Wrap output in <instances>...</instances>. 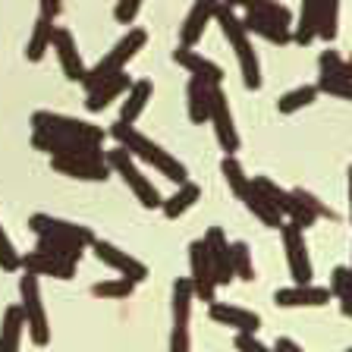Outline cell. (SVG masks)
I'll return each mask as SVG.
<instances>
[{
	"instance_id": "cell-1",
	"label": "cell",
	"mask_w": 352,
	"mask_h": 352,
	"mask_svg": "<svg viewBox=\"0 0 352 352\" xmlns=\"http://www.w3.org/2000/svg\"><path fill=\"white\" fill-rule=\"evenodd\" d=\"M110 135L117 139L120 148H126V151L132 154V157H139V161L151 164L154 170H161L167 179H173L176 186L189 183V170H186L183 161H176L170 151H164L157 142H151L148 135H142L135 126H123V123H113V129H110Z\"/></svg>"
},
{
	"instance_id": "cell-2",
	"label": "cell",
	"mask_w": 352,
	"mask_h": 352,
	"mask_svg": "<svg viewBox=\"0 0 352 352\" xmlns=\"http://www.w3.org/2000/svg\"><path fill=\"white\" fill-rule=\"evenodd\" d=\"M29 227L35 230V236L41 242H47L54 252H60L63 258H69V261H76V264H79L82 252L91 249V242H95V233L88 227L51 217V214H32Z\"/></svg>"
},
{
	"instance_id": "cell-3",
	"label": "cell",
	"mask_w": 352,
	"mask_h": 352,
	"mask_svg": "<svg viewBox=\"0 0 352 352\" xmlns=\"http://www.w3.org/2000/svg\"><path fill=\"white\" fill-rule=\"evenodd\" d=\"M220 173H223V179H227V186L233 189V195L239 198L242 205L249 208L252 214H255L258 220H261L264 227L271 230H280L283 227V217H280V211L267 201V198L258 192L255 179L252 176H245V170H242V164L236 161L233 154H223V161H220Z\"/></svg>"
},
{
	"instance_id": "cell-4",
	"label": "cell",
	"mask_w": 352,
	"mask_h": 352,
	"mask_svg": "<svg viewBox=\"0 0 352 352\" xmlns=\"http://www.w3.org/2000/svg\"><path fill=\"white\" fill-rule=\"evenodd\" d=\"M145 41H148V32L145 29H126V35L120 38L113 47H110L107 54H104L101 60H98L91 69H88V76H85V91H95L98 85H104L107 79H113V76H120V73H126V63H129L135 54L145 47Z\"/></svg>"
},
{
	"instance_id": "cell-5",
	"label": "cell",
	"mask_w": 352,
	"mask_h": 352,
	"mask_svg": "<svg viewBox=\"0 0 352 352\" xmlns=\"http://www.w3.org/2000/svg\"><path fill=\"white\" fill-rule=\"evenodd\" d=\"M217 22H220V29H223V38H227L230 47L236 51L245 88L258 91V88H261V66H258V54H255V47H252V38H249V32H245V25H242V19L230 7H217Z\"/></svg>"
},
{
	"instance_id": "cell-6",
	"label": "cell",
	"mask_w": 352,
	"mask_h": 352,
	"mask_svg": "<svg viewBox=\"0 0 352 352\" xmlns=\"http://www.w3.org/2000/svg\"><path fill=\"white\" fill-rule=\"evenodd\" d=\"M19 308H22V318H25V330H29L32 343L35 346L51 343V324H47V311H44V302H41V283L29 271H22L19 277Z\"/></svg>"
},
{
	"instance_id": "cell-7",
	"label": "cell",
	"mask_w": 352,
	"mask_h": 352,
	"mask_svg": "<svg viewBox=\"0 0 352 352\" xmlns=\"http://www.w3.org/2000/svg\"><path fill=\"white\" fill-rule=\"evenodd\" d=\"M107 164L113 173H120V179H123L126 186L132 189V195L139 198V205L142 208H161L164 205V198L161 192H157V186L148 179L145 173L139 170V164H135V157H132L126 148H113V151H107Z\"/></svg>"
},
{
	"instance_id": "cell-8",
	"label": "cell",
	"mask_w": 352,
	"mask_h": 352,
	"mask_svg": "<svg viewBox=\"0 0 352 352\" xmlns=\"http://www.w3.org/2000/svg\"><path fill=\"white\" fill-rule=\"evenodd\" d=\"M32 132H54V135H69V139L88 142V145H104L101 126H91L76 117H63V113H51V110L32 113Z\"/></svg>"
},
{
	"instance_id": "cell-9",
	"label": "cell",
	"mask_w": 352,
	"mask_h": 352,
	"mask_svg": "<svg viewBox=\"0 0 352 352\" xmlns=\"http://www.w3.org/2000/svg\"><path fill=\"white\" fill-rule=\"evenodd\" d=\"M192 302H195V289L192 280L183 277L173 283V327H170V352H192V337H189V318H192Z\"/></svg>"
},
{
	"instance_id": "cell-10",
	"label": "cell",
	"mask_w": 352,
	"mask_h": 352,
	"mask_svg": "<svg viewBox=\"0 0 352 352\" xmlns=\"http://www.w3.org/2000/svg\"><path fill=\"white\" fill-rule=\"evenodd\" d=\"M76 267L79 264L63 258L60 252H54L47 242L38 239V245L29 252V255H22V271L35 274V277H54V280H73L76 277Z\"/></svg>"
},
{
	"instance_id": "cell-11",
	"label": "cell",
	"mask_w": 352,
	"mask_h": 352,
	"mask_svg": "<svg viewBox=\"0 0 352 352\" xmlns=\"http://www.w3.org/2000/svg\"><path fill=\"white\" fill-rule=\"evenodd\" d=\"M255 186H258V192H261V195L280 211V217L286 214V217H289V223H296V227L305 230V227H311V223L318 220L315 214L308 211L299 198L293 195V192H286L283 186H277L274 179H267V176H255Z\"/></svg>"
},
{
	"instance_id": "cell-12",
	"label": "cell",
	"mask_w": 352,
	"mask_h": 352,
	"mask_svg": "<svg viewBox=\"0 0 352 352\" xmlns=\"http://www.w3.org/2000/svg\"><path fill=\"white\" fill-rule=\"evenodd\" d=\"M189 280H192V289H195V299L217 302V280H214V271H211L205 239H195L189 245Z\"/></svg>"
},
{
	"instance_id": "cell-13",
	"label": "cell",
	"mask_w": 352,
	"mask_h": 352,
	"mask_svg": "<svg viewBox=\"0 0 352 352\" xmlns=\"http://www.w3.org/2000/svg\"><path fill=\"white\" fill-rule=\"evenodd\" d=\"M280 236H283L286 261H289V274H293L296 286L311 283V258H308V245H305V236H302V227L283 223V227H280Z\"/></svg>"
},
{
	"instance_id": "cell-14",
	"label": "cell",
	"mask_w": 352,
	"mask_h": 352,
	"mask_svg": "<svg viewBox=\"0 0 352 352\" xmlns=\"http://www.w3.org/2000/svg\"><path fill=\"white\" fill-rule=\"evenodd\" d=\"M32 145L51 157H104L101 145H88V142L54 135V132H32Z\"/></svg>"
},
{
	"instance_id": "cell-15",
	"label": "cell",
	"mask_w": 352,
	"mask_h": 352,
	"mask_svg": "<svg viewBox=\"0 0 352 352\" xmlns=\"http://www.w3.org/2000/svg\"><path fill=\"white\" fill-rule=\"evenodd\" d=\"M91 252H95L98 261H104L107 267H113V271L120 274V277L132 280V283H142V280L148 277V267L145 261H139V258H132L129 252L117 249L113 242H104V239H95L91 242Z\"/></svg>"
},
{
	"instance_id": "cell-16",
	"label": "cell",
	"mask_w": 352,
	"mask_h": 352,
	"mask_svg": "<svg viewBox=\"0 0 352 352\" xmlns=\"http://www.w3.org/2000/svg\"><path fill=\"white\" fill-rule=\"evenodd\" d=\"M208 123L214 126V135H217V145L223 148V154H236L239 151V132L233 126V110H230L227 91L223 88H214V104H211V120Z\"/></svg>"
},
{
	"instance_id": "cell-17",
	"label": "cell",
	"mask_w": 352,
	"mask_h": 352,
	"mask_svg": "<svg viewBox=\"0 0 352 352\" xmlns=\"http://www.w3.org/2000/svg\"><path fill=\"white\" fill-rule=\"evenodd\" d=\"M205 249H208V258H211V271H214V280L217 286H227L236 280V271H233V242H227L223 230L220 227H211L205 233Z\"/></svg>"
},
{
	"instance_id": "cell-18",
	"label": "cell",
	"mask_w": 352,
	"mask_h": 352,
	"mask_svg": "<svg viewBox=\"0 0 352 352\" xmlns=\"http://www.w3.org/2000/svg\"><path fill=\"white\" fill-rule=\"evenodd\" d=\"M51 167L73 179H88V183H104L110 173L107 154L104 157H51Z\"/></svg>"
},
{
	"instance_id": "cell-19",
	"label": "cell",
	"mask_w": 352,
	"mask_h": 352,
	"mask_svg": "<svg viewBox=\"0 0 352 352\" xmlns=\"http://www.w3.org/2000/svg\"><path fill=\"white\" fill-rule=\"evenodd\" d=\"M54 51H57V60H60V69L69 82H85L88 69L82 63V54H79V44H76L73 32L69 29H60L54 32Z\"/></svg>"
},
{
	"instance_id": "cell-20",
	"label": "cell",
	"mask_w": 352,
	"mask_h": 352,
	"mask_svg": "<svg viewBox=\"0 0 352 352\" xmlns=\"http://www.w3.org/2000/svg\"><path fill=\"white\" fill-rule=\"evenodd\" d=\"M217 0H195L189 10V16L183 19V29H179V44L183 47H195L198 41H201V35H205L208 22L217 19Z\"/></svg>"
},
{
	"instance_id": "cell-21",
	"label": "cell",
	"mask_w": 352,
	"mask_h": 352,
	"mask_svg": "<svg viewBox=\"0 0 352 352\" xmlns=\"http://www.w3.org/2000/svg\"><path fill=\"white\" fill-rule=\"evenodd\" d=\"M333 299V293H330V286H289V289H277L274 293V302H277L280 308H321L327 305V302Z\"/></svg>"
},
{
	"instance_id": "cell-22",
	"label": "cell",
	"mask_w": 352,
	"mask_h": 352,
	"mask_svg": "<svg viewBox=\"0 0 352 352\" xmlns=\"http://www.w3.org/2000/svg\"><path fill=\"white\" fill-rule=\"evenodd\" d=\"M173 60L183 66L192 79H201V82H208V85H214V88L223 82V69H220L214 60L201 57L195 47H183V44H179V47L173 51Z\"/></svg>"
},
{
	"instance_id": "cell-23",
	"label": "cell",
	"mask_w": 352,
	"mask_h": 352,
	"mask_svg": "<svg viewBox=\"0 0 352 352\" xmlns=\"http://www.w3.org/2000/svg\"><path fill=\"white\" fill-rule=\"evenodd\" d=\"M211 321L223 324V327H233L236 333H258L261 327V315L249 311V308H239V305H223V302H211Z\"/></svg>"
},
{
	"instance_id": "cell-24",
	"label": "cell",
	"mask_w": 352,
	"mask_h": 352,
	"mask_svg": "<svg viewBox=\"0 0 352 352\" xmlns=\"http://www.w3.org/2000/svg\"><path fill=\"white\" fill-rule=\"evenodd\" d=\"M129 88H132L129 73L113 76V79H107L104 85H98L95 91H88V98H85V110H88V113H101V110H104V107H110V104L117 101L120 95H126Z\"/></svg>"
},
{
	"instance_id": "cell-25",
	"label": "cell",
	"mask_w": 352,
	"mask_h": 352,
	"mask_svg": "<svg viewBox=\"0 0 352 352\" xmlns=\"http://www.w3.org/2000/svg\"><path fill=\"white\" fill-rule=\"evenodd\" d=\"M151 95H154V85H151L148 79L132 82V88L126 91L123 107H120V120H117V123H123V126H135V120H139V117H142V110L148 107Z\"/></svg>"
},
{
	"instance_id": "cell-26",
	"label": "cell",
	"mask_w": 352,
	"mask_h": 352,
	"mask_svg": "<svg viewBox=\"0 0 352 352\" xmlns=\"http://www.w3.org/2000/svg\"><path fill=\"white\" fill-rule=\"evenodd\" d=\"M186 98H189L192 123H208V120H211V104H214V85H208V82H201V79H189Z\"/></svg>"
},
{
	"instance_id": "cell-27",
	"label": "cell",
	"mask_w": 352,
	"mask_h": 352,
	"mask_svg": "<svg viewBox=\"0 0 352 352\" xmlns=\"http://www.w3.org/2000/svg\"><path fill=\"white\" fill-rule=\"evenodd\" d=\"M54 32H57L54 19H44V16H38L35 25H32L29 41H25V60H29V63H38V60H44V54L54 47Z\"/></svg>"
},
{
	"instance_id": "cell-28",
	"label": "cell",
	"mask_w": 352,
	"mask_h": 352,
	"mask_svg": "<svg viewBox=\"0 0 352 352\" xmlns=\"http://www.w3.org/2000/svg\"><path fill=\"white\" fill-rule=\"evenodd\" d=\"M22 333H25V318L19 305H10L0 318V352H19Z\"/></svg>"
},
{
	"instance_id": "cell-29",
	"label": "cell",
	"mask_w": 352,
	"mask_h": 352,
	"mask_svg": "<svg viewBox=\"0 0 352 352\" xmlns=\"http://www.w3.org/2000/svg\"><path fill=\"white\" fill-rule=\"evenodd\" d=\"M198 198H201V189H198L195 183H183V186H179V189L173 192V195H170V198H164V205H161L164 217H167V220L183 217V214L189 211L192 205H195Z\"/></svg>"
},
{
	"instance_id": "cell-30",
	"label": "cell",
	"mask_w": 352,
	"mask_h": 352,
	"mask_svg": "<svg viewBox=\"0 0 352 352\" xmlns=\"http://www.w3.org/2000/svg\"><path fill=\"white\" fill-rule=\"evenodd\" d=\"M242 25H245L249 35H261L264 41H271V44H289L293 41V32L289 29H283V25H277V22L261 19V16H255V13H245Z\"/></svg>"
},
{
	"instance_id": "cell-31",
	"label": "cell",
	"mask_w": 352,
	"mask_h": 352,
	"mask_svg": "<svg viewBox=\"0 0 352 352\" xmlns=\"http://www.w3.org/2000/svg\"><path fill=\"white\" fill-rule=\"evenodd\" d=\"M318 7H321V0H302V16L293 32L296 44H311L318 38Z\"/></svg>"
},
{
	"instance_id": "cell-32",
	"label": "cell",
	"mask_w": 352,
	"mask_h": 352,
	"mask_svg": "<svg viewBox=\"0 0 352 352\" xmlns=\"http://www.w3.org/2000/svg\"><path fill=\"white\" fill-rule=\"evenodd\" d=\"M245 13H255L267 22H277L283 29H289V22H293V13L283 3H277V0H245Z\"/></svg>"
},
{
	"instance_id": "cell-33",
	"label": "cell",
	"mask_w": 352,
	"mask_h": 352,
	"mask_svg": "<svg viewBox=\"0 0 352 352\" xmlns=\"http://www.w3.org/2000/svg\"><path fill=\"white\" fill-rule=\"evenodd\" d=\"M318 98V85H299L293 91H286L283 98L277 101V110L280 113H296V110L308 107V104Z\"/></svg>"
},
{
	"instance_id": "cell-34",
	"label": "cell",
	"mask_w": 352,
	"mask_h": 352,
	"mask_svg": "<svg viewBox=\"0 0 352 352\" xmlns=\"http://www.w3.org/2000/svg\"><path fill=\"white\" fill-rule=\"evenodd\" d=\"M337 16L340 0H321V7H318V38H324V41L337 38Z\"/></svg>"
},
{
	"instance_id": "cell-35",
	"label": "cell",
	"mask_w": 352,
	"mask_h": 352,
	"mask_svg": "<svg viewBox=\"0 0 352 352\" xmlns=\"http://www.w3.org/2000/svg\"><path fill=\"white\" fill-rule=\"evenodd\" d=\"M318 91L333 98H343V101H352V79L340 73H321L318 76Z\"/></svg>"
},
{
	"instance_id": "cell-36",
	"label": "cell",
	"mask_w": 352,
	"mask_h": 352,
	"mask_svg": "<svg viewBox=\"0 0 352 352\" xmlns=\"http://www.w3.org/2000/svg\"><path fill=\"white\" fill-rule=\"evenodd\" d=\"M132 289H135V283L126 277H117V280H101V283L91 286V296H98V299H129Z\"/></svg>"
},
{
	"instance_id": "cell-37",
	"label": "cell",
	"mask_w": 352,
	"mask_h": 352,
	"mask_svg": "<svg viewBox=\"0 0 352 352\" xmlns=\"http://www.w3.org/2000/svg\"><path fill=\"white\" fill-rule=\"evenodd\" d=\"M0 271H7V274L22 271V255L16 252V245H13V239L7 236L3 223H0Z\"/></svg>"
},
{
	"instance_id": "cell-38",
	"label": "cell",
	"mask_w": 352,
	"mask_h": 352,
	"mask_svg": "<svg viewBox=\"0 0 352 352\" xmlns=\"http://www.w3.org/2000/svg\"><path fill=\"white\" fill-rule=\"evenodd\" d=\"M233 271L239 280L252 283L255 280V264H252V252L245 242H233Z\"/></svg>"
},
{
	"instance_id": "cell-39",
	"label": "cell",
	"mask_w": 352,
	"mask_h": 352,
	"mask_svg": "<svg viewBox=\"0 0 352 352\" xmlns=\"http://www.w3.org/2000/svg\"><path fill=\"white\" fill-rule=\"evenodd\" d=\"M330 293L337 299H352V271L349 267H333L330 274Z\"/></svg>"
},
{
	"instance_id": "cell-40",
	"label": "cell",
	"mask_w": 352,
	"mask_h": 352,
	"mask_svg": "<svg viewBox=\"0 0 352 352\" xmlns=\"http://www.w3.org/2000/svg\"><path fill=\"white\" fill-rule=\"evenodd\" d=\"M293 195H296V198H299L302 205H305V208H308V211L315 214V217H330V220L337 217V214L330 211V208H327V205H321V198H315V195H311V192H305V189H293Z\"/></svg>"
},
{
	"instance_id": "cell-41",
	"label": "cell",
	"mask_w": 352,
	"mask_h": 352,
	"mask_svg": "<svg viewBox=\"0 0 352 352\" xmlns=\"http://www.w3.org/2000/svg\"><path fill=\"white\" fill-rule=\"evenodd\" d=\"M139 10H142V0H117V7H113V19H117L120 25H132L135 16H139Z\"/></svg>"
},
{
	"instance_id": "cell-42",
	"label": "cell",
	"mask_w": 352,
	"mask_h": 352,
	"mask_svg": "<svg viewBox=\"0 0 352 352\" xmlns=\"http://www.w3.org/2000/svg\"><path fill=\"white\" fill-rule=\"evenodd\" d=\"M318 63H321V73H340V76H349V63H346V60L340 57L337 51H324L321 57H318Z\"/></svg>"
},
{
	"instance_id": "cell-43",
	"label": "cell",
	"mask_w": 352,
	"mask_h": 352,
	"mask_svg": "<svg viewBox=\"0 0 352 352\" xmlns=\"http://www.w3.org/2000/svg\"><path fill=\"white\" fill-rule=\"evenodd\" d=\"M236 349L239 352H274V349H267L261 340H255V333H239V337H236Z\"/></svg>"
},
{
	"instance_id": "cell-44",
	"label": "cell",
	"mask_w": 352,
	"mask_h": 352,
	"mask_svg": "<svg viewBox=\"0 0 352 352\" xmlns=\"http://www.w3.org/2000/svg\"><path fill=\"white\" fill-rule=\"evenodd\" d=\"M60 10H63V0H38V16L44 19H57Z\"/></svg>"
},
{
	"instance_id": "cell-45",
	"label": "cell",
	"mask_w": 352,
	"mask_h": 352,
	"mask_svg": "<svg viewBox=\"0 0 352 352\" xmlns=\"http://www.w3.org/2000/svg\"><path fill=\"white\" fill-rule=\"evenodd\" d=\"M274 352H305V349H302V346L296 343V340H289V337H280L277 343H274Z\"/></svg>"
},
{
	"instance_id": "cell-46",
	"label": "cell",
	"mask_w": 352,
	"mask_h": 352,
	"mask_svg": "<svg viewBox=\"0 0 352 352\" xmlns=\"http://www.w3.org/2000/svg\"><path fill=\"white\" fill-rule=\"evenodd\" d=\"M340 311H343L346 318H352V299H340Z\"/></svg>"
},
{
	"instance_id": "cell-47",
	"label": "cell",
	"mask_w": 352,
	"mask_h": 352,
	"mask_svg": "<svg viewBox=\"0 0 352 352\" xmlns=\"http://www.w3.org/2000/svg\"><path fill=\"white\" fill-rule=\"evenodd\" d=\"M217 3H220V7H230V10H233V7H245V0H217Z\"/></svg>"
},
{
	"instance_id": "cell-48",
	"label": "cell",
	"mask_w": 352,
	"mask_h": 352,
	"mask_svg": "<svg viewBox=\"0 0 352 352\" xmlns=\"http://www.w3.org/2000/svg\"><path fill=\"white\" fill-rule=\"evenodd\" d=\"M349 205H352V170H349Z\"/></svg>"
},
{
	"instance_id": "cell-49",
	"label": "cell",
	"mask_w": 352,
	"mask_h": 352,
	"mask_svg": "<svg viewBox=\"0 0 352 352\" xmlns=\"http://www.w3.org/2000/svg\"><path fill=\"white\" fill-rule=\"evenodd\" d=\"M346 63H349V79H352V57H349V60H346Z\"/></svg>"
},
{
	"instance_id": "cell-50",
	"label": "cell",
	"mask_w": 352,
	"mask_h": 352,
	"mask_svg": "<svg viewBox=\"0 0 352 352\" xmlns=\"http://www.w3.org/2000/svg\"><path fill=\"white\" fill-rule=\"evenodd\" d=\"M346 352H352V346H349V349H346Z\"/></svg>"
},
{
	"instance_id": "cell-51",
	"label": "cell",
	"mask_w": 352,
	"mask_h": 352,
	"mask_svg": "<svg viewBox=\"0 0 352 352\" xmlns=\"http://www.w3.org/2000/svg\"><path fill=\"white\" fill-rule=\"evenodd\" d=\"M349 271H352V267H349Z\"/></svg>"
}]
</instances>
